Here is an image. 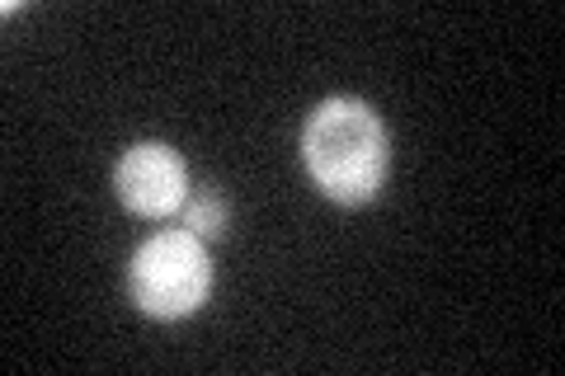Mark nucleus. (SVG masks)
Listing matches in <instances>:
<instances>
[{
	"instance_id": "obj_1",
	"label": "nucleus",
	"mask_w": 565,
	"mask_h": 376,
	"mask_svg": "<svg viewBox=\"0 0 565 376\" xmlns=\"http://www.w3.org/2000/svg\"><path fill=\"white\" fill-rule=\"evenodd\" d=\"M302 165L311 184L340 207H363L377 198L392 170V137L373 104L353 95H330L311 109L302 128Z\"/></svg>"
},
{
	"instance_id": "obj_2",
	"label": "nucleus",
	"mask_w": 565,
	"mask_h": 376,
	"mask_svg": "<svg viewBox=\"0 0 565 376\" xmlns=\"http://www.w3.org/2000/svg\"><path fill=\"white\" fill-rule=\"evenodd\" d=\"M128 292L137 311L156 320H184L212 297V255L193 230H156L128 264Z\"/></svg>"
},
{
	"instance_id": "obj_3",
	"label": "nucleus",
	"mask_w": 565,
	"mask_h": 376,
	"mask_svg": "<svg viewBox=\"0 0 565 376\" xmlns=\"http://www.w3.org/2000/svg\"><path fill=\"white\" fill-rule=\"evenodd\" d=\"M114 189H118V203L128 207L132 217L166 222L174 212H184V203H189L184 155L166 147V141H137V147L118 155Z\"/></svg>"
},
{
	"instance_id": "obj_4",
	"label": "nucleus",
	"mask_w": 565,
	"mask_h": 376,
	"mask_svg": "<svg viewBox=\"0 0 565 376\" xmlns=\"http://www.w3.org/2000/svg\"><path fill=\"white\" fill-rule=\"evenodd\" d=\"M184 230H193L199 240H217L226 230V203L222 193H203V198L184 203Z\"/></svg>"
}]
</instances>
